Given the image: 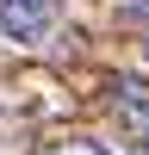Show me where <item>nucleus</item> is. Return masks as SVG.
Returning <instances> with one entry per match:
<instances>
[{"instance_id": "nucleus-3", "label": "nucleus", "mask_w": 149, "mask_h": 155, "mask_svg": "<svg viewBox=\"0 0 149 155\" xmlns=\"http://www.w3.org/2000/svg\"><path fill=\"white\" fill-rule=\"evenodd\" d=\"M50 155H106V149H99V143H87V137H81V143H56Z\"/></svg>"}, {"instance_id": "nucleus-1", "label": "nucleus", "mask_w": 149, "mask_h": 155, "mask_svg": "<svg viewBox=\"0 0 149 155\" xmlns=\"http://www.w3.org/2000/svg\"><path fill=\"white\" fill-rule=\"evenodd\" d=\"M62 19V0H0V37L19 50H37Z\"/></svg>"}, {"instance_id": "nucleus-5", "label": "nucleus", "mask_w": 149, "mask_h": 155, "mask_svg": "<svg viewBox=\"0 0 149 155\" xmlns=\"http://www.w3.org/2000/svg\"><path fill=\"white\" fill-rule=\"evenodd\" d=\"M131 155H149V149H131Z\"/></svg>"}, {"instance_id": "nucleus-4", "label": "nucleus", "mask_w": 149, "mask_h": 155, "mask_svg": "<svg viewBox=\"0 0 149 155\" xmlns=\"http://www.w3.org/2000/svg\"><path fill=\"white\" fill-rule=\"evenodd\" d=\"M131 12H149V0H137V6H131Z\"/></svg>"}, {"instance_id": "nucleus-2", "label": "nucleus", "mask_w": 149, "mask_h": 155, "mask_svg": "<svg viewBox=\"0 0 149 155\" xmlns=\"http://www.w3.org/2000/svg\"><path fill=\"white\" fill-rule=\"evenodd\" d=\"M112 112L124 124H149V81L143 74H118L112 81Z\"/></svg>"}]
</instances>
